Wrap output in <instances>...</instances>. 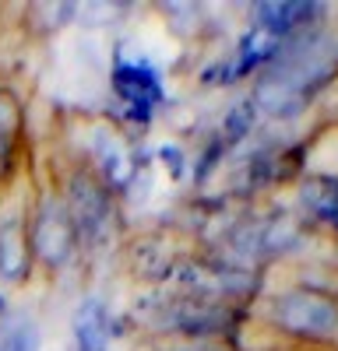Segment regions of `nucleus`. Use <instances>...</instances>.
I'll return each instance as SVG.
<instances>
[{
    "label": "nucleus",
    "instance_id": "obj_3",
    "mask_svg": "<svg viewBox=\"0 0 338 351\" xmlns=\"http://www.w3.org/2000/svg\"><path fill=\"white\" fill-rule=\"evenodd\" d=\"M67 204V215L74 221L78 243L81 250H95L106 243L113 221H117V211H113V190L99 180L89 169H71L64 186H56Z\"/></svg>",
    "mask_w": 338,
    "mask_h": 351
},
{
    "label": "nucleus",
    "instance_id": "obj_5",
    "mask_svg": "<svg viewBox=\"0 0 338 351\" xmlns=\"http://www.w3.org/2000/svg\"><path fill=\"white\" fill-rule=\"evenodd\" d=\"M32 246H28V225L25 218L0 221V281L4 285H28L32 278Z\"/></svg>",
    "mask_w": 338,
    "mask_h": 351
},
{
    "label": "nucleus",
    "instance_id": "obj_4",
    "mask_svg": "<svg viewBox=\"0 0 338 351\" xmlns=\"http://www.w3.org/2000/svg\"><path fill=\"white\" fill-rule=\"evenodd\" d=\"M109 84H113V95L124 106V116L137 127H148L155 109L166 102L162 74L152 60H145V56H117Z\"/></svg>",
    "mask_w": 338,
    "mask_h": 351
},
{
    "label": "nucleus",
    "instance_id": "obj_9",
    "mask_svg": "<svg viewBox=\"0 0 338 351\" xmlns=\"http://www.w3.org/2000/svg\"><path fill=\"white\" fill-rule=\"evenodd\" d=\"M21 120H25L21 99L11 92L8 84H0V134H14V137H21Z\"/></svg>",
    "mask_w": 338,
    "mask_h": 351
},
{
    "label": "nucleus",
    "instance_id": "obj_2",
    "mask_svg": "<svg viewBox=\"0 0 338 351\" xmlns=\"http://www.w3.org/2000/svg\"><path fill=\"white\" fill-rule=\"evenodd\" d=\"M268 319L300 341H338V299L306 285L278 291L268 306Z\"/></svg>",
    "mask_w": 338,
    "mask_h": 351
},
{
    "label": "nucleus",
    "instance_id": "obj_8",
    "mask_svg": "<svg viewBox=\"0 0 338 351\" xmlns=\"http://www.w3.org/2000/svg\"><path fill=\"white\" fill-rule=\"evenodd\" d=\"M0 351H39V327L32 319H11L0 334Z\"/></svg>",
    "mask_w": 338,
    "mask_h": 351
},
{
    "label": "nucleus",
    "instance_id": "obj_1",
    "mask_svg": "<svg viewBox=\"0 0 338 351\" xmlns=\"http://www.w3.org/2000/svg\"><path fill=\"white\" fill-rule=\"evenodd\" d=\"M25 225H28V246H32L36 267L56 274L78 256L81 243H78L74 221L67 215V204L56 186L36 197V208L25 215Z\"/></svg>",
    "mask_w": 338,
    "mask_h": 351
},
{
    "label": "nucleus",
    "instance_id": "obj_6",
    "mask_svg": "<svg viewBox=\"0 0 338 351\" xmlns=\"http://www.w3.org/2000/svg\"><path fill=\"white\" fill-rule=\"evenodd\" d=\"M71 334H74V351H109V337H113L109 306L95 295L81 299L71 319Z\"/></svg>",
    "mask_w": 338,
    "mask_h": 351
},
{
    "label": "nucleus",
    "instance_id": "obj_7",
    "mask_svg": "<svg viewBox=\"0 0 338 351\" xmlns=\"http://www.w3.org/2000/svg\"><path fill=\"white\" fill-rule=\"evenodd\" d=\"M300 204L317 225L331 228L338 236V176L314 172L300 183Z\"/></svg>",
    "mask_w": 338,
    "mask_h": 351
},
{
    "label": "nucleus",
    "instance_id": "obj_10",
    "mask_svg": "<svg viewBox=\"0 0 338 351\" xmlns=\"http://www.w3.org/2000/svg\"><path fill=\"white\" fill-rule=\"evenodd\" d=\"M18 158H21V137L0 134V186L18 176Z\"/></svg>",
    "mask_w": 338,
    "mask_h": 351
}]
</instances>
